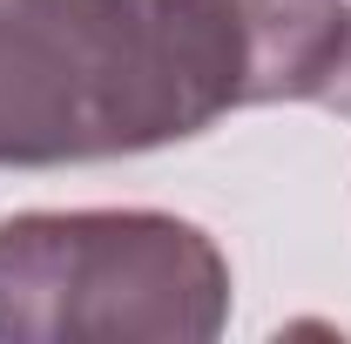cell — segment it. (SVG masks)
I'll use <instances>...</instances> for the list:
<instances>
[{
  "instance_id": "1",
  "label": "cell",
  "mask_w": 351,
  "mask_h": 344,
  "mask_svg": "<svg viewBox=\"0 0 351 344\" xmlns=\"http://www.w3.org/2000/svg\"><path fill=\"white\" fill-rule=\"evenodd\" d=\"M331 0H0V169L189 142L237 108L317 101Z\"/></svg>"
},
{
  "instance_id": "2",
  "label": "cell",
  "mask_w": 351,
  "mask_h": 344,
  "mask_svg": "<svg viewBox=\"0 0 351 344\" xmlns=\"http://www.w3.org/2000/svg\"><path fill=\"white\" fill-rule=\"evenodd\" d=\"M230 263L162 210H27L0 223V344H210Z\"/></svg>"
},
{
  "instance_id": "3",
  "label": "cell",
  "mask_w": 351,
  "mask_h": 344,
  "mask_svg": "<svg viewBox=\"0 0 351 344\" xmlns=\"http://www.w3.org/2000/svg\"><path fill=\"white\" fill-rule=\"evenodd\" d=\"M317 101H331L338 115H351V14H345V34H338V54H331V68H324Z\"/></svg>"
}]
</instances>
